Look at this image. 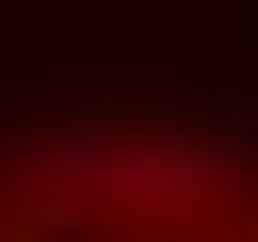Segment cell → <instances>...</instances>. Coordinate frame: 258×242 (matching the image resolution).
<instances>
[{"label": "cell", "mask_w": 258, "mask_h": 242, "mask_svg": "<svg viewBox=\"0 0 258 242\" xmlns=\"http://www.w3.org/2000/svg\"><path fill=\"white\" fill-rule=\"evenodd\" d=\"M113 210H145V226H210V210H242V145L210 129V113H113Z\"/></svg>", "instance_id": "cell-1"}, {"label": "cell", "mask_w": 258, "mask_h": 242, "mask_svg": "<svg viewBox=\"0 0 258 242\" xmlns=\"http://www.w3.org/2000/svg\"><path fill=\"white\" fill-rule=\"evenodd\" d=\"M113 113H32L16 129V226H48V242H81V226H113Z\"/></svg>", "instance_id": "cell-2"}]
</instances>
